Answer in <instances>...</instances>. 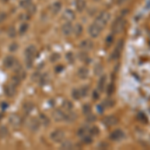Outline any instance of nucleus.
<instances>
[{
    "mask_svg": "<svg viewBox=\"0 0 150 150\" xmlns=\"http://www.w3.org/2000/svg\"><path fill=\"white\" fill-rule=\"evenodd\" d=\"M109 20H110V14L108 13V12H106V11H103L97 16V18L95 19L94 23L98 24L100 27L103 28L104 26L108 23V21H109Z\"/></svg>",
    "mask_w": 150,
    "mask_h": 150,
    "instance_id": "1",
    "label": "nucleus"
},
{
    "mask_svg": "<svg viewBox=\"0 0 150 150\" xmlns=\"http://www.w3.org/2000/svg\"><path fill=\"white\" fill-rule=\"evenodd\" d=\"M125 24H126V21H125V19H123L122 17L115 19V21L112 24V31L114 33H116V34L122 32L123 29L125 28Z\"/></svg>",
    "mask_w": 150,
    "mask_h": 150,
    "instance_id": "2",
    "label": "nucleus"
},
{
    "mask_svg": "<svg viewBox=\"0 0 150 150\" xmlns=\"http://www.w3.org/2000/svg\"><path fill=\"white\" fill-rule=\"evenodd\" d=\"M35 53H36V48L33 45H30L26 48V51H25V56H26V61H27V65L30 66L33 62V59H34L35 56Z\"/></svg>",
    "mask_w": 150,
    "mask_h": 150,
    "instance_id": "3",
    "label": "nucleus"
},
{
    "mask_svg": "<svg viewBox=\"0 0 150 150\" xmlns=\"http://www.w3.org/2000/svg\"><path fill=\"white\" fill-rule=\"evenodd\" d=\"M50 137H51V139L54 142L60 143V142L63 141L65 138V132H64V130H62V129H56L51 133Z\"/></svg>",
    "mask_w": 150,
    "mask_h": 150,
    "instance_id": "4",
    "label": "nucleus"
},
{
    "mask_svg": "<svg viewBox=\"0 0 150 150\" xmlns=\"http://www.w3.org/2000/svg\"><path fill=\"white\" fill-rule=\"evenodd\" d=\"M101 31H102V27H100V26L96 23H92L88 28L89 34H90L91 37H93V38L98 37V36L101 34Z\"/></svg>",
    "mask_w": 150,
    "mask_h": 150,
    "instance_id": "5",
    "label": "nucleus"
},
{
    "mask_svg": "<svg viewBox=\"0 0 150 150\" xmlns=\"http://www.w3.org/2000/svg\"><path fill=\"white\" fill-rule=\"evenodd\" d=\"M9 123L12 127L14 128H19L22 125V119L21 117L17 114H11L9 117Z\"/></svg>",
    "mask_w": 150,
    "mask_h": 150,
    "instance_id": "6",
    "label": "nucleus"
},
{
    "mask_svg": "<svg viewBox=\"0 0 150 150\" xmlns=\"http://www.w3.org/2000/svg\"><path fill=\"white\" fill-rule=\"evenodd\" d=\"M124 137H125V134L121 129H115L114 131H112L110 134V139L112 140V141H116V142L121 141V140L124 139Z\"/></svg>",
    "mask_w": 150,
    "mask_h": 150,
    "instance_id": "7",
    "label": "nucleus"
},
{
    "mask_svg": "<svg viewBox=\"0 0 150 150\" xmlns=\"http://www.w3.org/2000/svg\"><path fill=\"white\" fill-rule=\"evenodd\" d=\"M123 40H120L119 42H118V44H117V46H116V48L114 49V51L112 52V54H111V56L110 58L112 60H117L118 58L120 57V54H121V50H122V48H123Z\"/></svg>",
    "mask_w": 150,
    "mask_h": 150,
    "instance_id": "8",
    "label": "nucleus"
},
{
    "mask_svg": "<svg viewBox=\"0 0 150 150\" xmlns=\"http://www.w3.org/2000/svg\"><path fill=\"white\" fill-rule=\"evenodd\" d=\"M103 123L107 127L114 126V125H116L118 123V119H117V117L114 115H108L103 119Z\"/></svg>",
    "mask_w": 150,
    "mask_h": 150,
    "instance_id": "9",
    "label": "nucleus"
},
{
    "mask_svg": "<svg viewBox=\"0 0 150 150\" xmlns=\"http://www.w3.org/2000/svg\"><path fill=\"white\" fill-rule=\"evenodd\" d=\"M62 18L64 19L65 21H67V22H70V21L74 20L75 19V13L73 10H71V9H66L63 14H62Z\"/></svg>",
    "mask_w": 150,
    "mask_h": 150,
    "instance_id": "10",
    "label": "nucleus"
},
{
    "mask_svg": "<svg viewBox=\"0 0 150 150\" xmlns=\"http://www.w3.org/2000/svg\"><path fill=\"white\" fill-rule=\"evenodd\" d=\"M61 30H62V33H63L64 35L68 36V35H70L74 31V27L72 26V24L70 23V22H66L65 24L62 25Z\"/></svg>",
    "mask_w": 150,
    "mask_h": 150,
    "instance_id": "11",
    "label": "nucleus"
},
{
    "mask_svg": "<svg viewBox=\"0 0 150 150\" xmlns=\"http://www.w3.org/2000/svg\"><path fill=\"white\" fill-rule=\"evenodd\" d=\"M4 91H5V94L7 96H13L16 93V85H14L13 83L7 84L4 87Z\"/></svg>",
    "mask_w": 150,
    "mask_h": 150,
    "instance_id": "12",
    "label": "nucleus"
},
{
    "mask_svg": "<svg viewBox=\"0 0 150 150\" xmlns=\"http://www.w3.org/2000/svg\"><path fill=\"white\" fill-rule=\"evenodd\" d=\"M53 117L56 121H62V120H66V114L62 110H56L53 112Z\"/></svg>",
    "mask_w": 150,
    "mask_h": 150,
    "instance_id": "13",
    "label": "nucleus"
},
{
    "mask_svg": "<svg viewBox=\"0 0 150 150\" xmlns=\"http://www.w3.org/2000/svg\"><path fill=\"white\" fill-rule=\"evenodd\" d=\"M79 46L83 50H90L93 48V42L89 39H86V40L82 41L80 44H79Z\"/></svg>",
    "mask_w": 150,
    "mask_h": 150,
    "instance_id": "14",
    "label": "nucleus"
},
{
    "mask_svg": "<svg viewBox=\"0 0 150 150\" xmlns=\"http://www.w3.org/2000/svg\"><path fill=\"white\" fill-rule=\"evenodd\" d=\"M28 126L32 131H36L40 126V122L38 121L37 119H35V118H32V119H30V121H29Z\"/></svg>",
    "mask_w": 150,
    "mask_h": 150,
    "instance_id": "15",
    "label": "nucleus"
},
{
    "mask_svg": "<svg viewBox=\"0 0 150 150\" xmlns=\"http://www.w3.org/2000/svg\"><path fill=\"white\" fill-rule=\"evenodd\" d=\"M89 75V70L85 68V67H81L78 70V76L80 77L81 79H86Z\"/></svg>",
    "mask_w": 150,
    "mask_h": 150,
    "instance_id": "16",
    "label": "nucleus"
},
{
    "mask_svg": "<svg viewBox=\"0 0 150 150\" xmlns=\"http://www.w3.org/2000/svg\"><path fill=\"white\" fill-rule=\"evenodd\" d=\"M106 81H107L106 75H102L98 82V89L100 91H104V88H105V85H106Z\"/></svg>",
    "mask_w": 150,
    "mask_h": 150,
    "instance_id": "17",
    "label": "nucleus"
},
{
    "mask_svg": "<svg viewBox=\"0 0 150 150\" xmlns=\"http://www.w3.org/2000/svg\"><path fill=\"white\" fill-rule=\"evenodd\" d=\"M14 64H15V58L12 57V56L6 57L5 61H4V65H5V67H7V68H11Z\"/></svg>",
    "mask_w": 150,
    "mask_h": 150,
    "instance_id": "18",
    "label": "nucleus"
},
{
    "mask_svg": "<svg viewBox=\"0 0 150 150\" xmlns=\"http://www.w3.org/2000/svg\"><path fill=\"white\" fill-rule=\"evenodd\" d=\"M75 5H76V8L78 11H83L86 7V2L85 0H76Z\"/></svg>",
    "mask_w": 150,
    "mask_h": 150,
    "instance_id": "19",
    "label": "nucleus"
},
{
    "mask_svg": "<svg viewBox=\"0 0 150 150\" xmlns=\"http://www.w3.org/2000/svg\"><path fill=\"white\" fill-rule=\"evenodd\" d=\"M61 10V3L60 2H55L51 5V12L53 14H57Z\"/></svg>",
    "mask_w": 150,
    "mask_h": 150,
    "instance_id": "20",
    "label": "nucleus"
},
{
    "mask_svg": "<svg viewBox=\"0 0 150 150\" xmlns=\"http://www.w3.org/2000/svg\"><path fill=\"white\" fill-rule=\"evenodd\" d=\"M62 107H63V109L65 111H71L73 109V104L68 100H65L64 102L62 103Z\"/></svg>",
    "mask_w": 150,
    "mask_h": 150,
    "instance_id": "21",
    "label": "nucleus"
},
{
    "mask_svg": "<svg viewBox=\"0 0 150 150\" xmlns=\"http://www.w3.org/2000/svg\"><path fill=\"white\" fill-rule=\"evenodd\" d=\"M39 122H40V124H42V125H48L49 124V119H48V117H46L44 114H40L39 116Z\"/></svg>",
    "mask_w": 150,
    "mask_h": 150,
    "instance_id": "22",
    "label": "nucleus"
},
{
    "mask_svg": "<svg viewBox=\"0 0 150 150\" xmlns=\"http://www.w3.org/2000/svg\"><path fill=\"white\" fill-rule=\"evenodd\" d=\"M88 132H89V128L86 126H83L78 130V135L81 137H83V136H85V135H87Z\"/></svg>",
    "mask_w": 150,
    "mask_h": 150,
    "instance_id": "23",
    "label": "nucleus"
},
{
    "mask_svg": "<svg viewBox=\"0 0 150 150\" xmlns=\"http://www.w3.org/2000/svg\"><path fill=\"white\" fill-rule=\"evenodd\" d=\"M72 96H73V98L76 99V100L80 99L82 97V95L80 93V90H79V89H74V90L72 91Z\"/></svg>",
    "mask_w": 150,
    "mask_h": 150,
    "instance_id": "24",
    "label": "nucleus"
},
{
    "mask_svg": "<svg viewBox=\"0 0 150 150\" xmlns=\"http://www.w3.org/2000/svg\"><path fill=\"white\" fill-rule=\"evenodd\" d=\"M61 147L64 149H72L73 148V144H72L70 141H64L63 143H62Z\"/></svg>",
    "mask_w": 150,
    "mask_h": 150,
    "instance_id": "25",
    "label": "nucleus"
},
{
    "mask_svg": "<svg viewBox=\"0 0 150 150\" xmlns=\"http://www.w3.org/2000/svg\"><path fill=\"white\" fill-rule=\"evenodd\" d=\"M102 71H103V66L101 64H96V66H95V70H94V72H95V74H101L102 73Z\"/></svg>",
    "mask_w": 150,
    "mask_h": 150,
    "instance_id": "26",
    "label": "nucleus"
},
{
    "mask_svg": "<svg viewBox=\"0 0 150 150\" xmlns=\"http://www.w3.org/2000/svg\"><path fill=\"white\" fill-rule=\"evenodd\" d=\"M79 90H80V93H81L82 97H84V96H86V95H87V93H88L89 87H88V86H84V87H82V88L79 89Z\"/></svg>",
    "mask_w": 150,
    "mask_h": 150,
    "instance_id": "27",
    "label": "nucleus"
},
{
    "mask_svg": "<svg viewBox=\"0 0 150 150\" xmlns=\"http://www.w3.org/2000/svg\"><path fill=\"white\" fill-rule=\"evenodd\" d=\"M89 133H90L91 135H98V134H99V129H98V127L94 126V127L89 128Z\"/></svg>",
    "mask_w": 150,
    "mask_h": 150,
    "instance_id": "28",
    "label": "nucleus"
},
{
    "mask_svg": "<svg viewBox=\"0 0 150 150\" xmlns=\"http://www.w3.org/2000/svg\"><path fill=\"white\" fill-rule=\"evenodd\" d=\"M83 142L85 144H90L92 143V137L91 136H88V135H85L83 136Z\"/></svg>",
    "mask_w": 150,
    "mask_h": 150,
    "instance_id": "29",
    "label": "nucleus"
},
{
    "mask_svg": "<svg viewBox=\"0 0 150 150\" xmlns=\"http://www.w3.org/2000/svg\"><path fill=\"white\" fill-rule=\"evenodd\" d=\"M114 90H115L114 84H113V83L109 84V85H108V88H107V93H108V95H111V94L114 92Z\"/></svg>",
    "mask_w": 150,
    "mask_h": 150,
    "instance_id": "30",
    "label": "nucleus"
},
{
    "mask_svg": "<svg viewBox=\"0 0 150 150\" xmlns=\"http://www.w3.org/2000/svg\"><path fill=\"white\" fill-rule=\"evenodd\" d=\"M28 29V24L27 23H23L22 25L20 26V34H23L27 31Z\"/></svg>",
    "mask_w": 150,
    "mask_h": 150,
    "instance_id": "31",
    "label": "nucleus"
},
{
    "mask_svg": "<svg viewBox=\"0 0 150 150\" xmlns=\"http://www.w3.org/2000/svg\"><path fill=\"white\" fill-rule=\"evenodd\" d=\"M83 112L85 113V114H90L91 113V107H90V105H88V104H86V105H84L83 106Z\"/></svg>",
    "mask_w": 150,
    "mask_h": 150,
    "instance_id": "32",
    "label": "nucleus"
},
{
    "mask_svg": "<svg viewBox=\"0 0 150 150\" xmlns=\"http://www.w3.org/2000/svg\"><path fill=\"white\" fill-rule=\"evenodd\" d=\"M8 134V130L6 129V127H0V136L4 137Z\"/></svg>",
    "mask_w": 150,
    "mask_h": 150,
    "instance_id": "33",
    "label": "nucleus"
},
{
    "mask_svg": "<svg viewBox=\"0 0 150 150\" xmlns=\"http://www.w3.org/2000/svg\"><path fill=\"white\" fill-rule=\"evenodd\" d=\"M103 105H104V107H105V106L111 107L112 105H114V102H113V100H106V101H104Z\"/></svg>",
    "mask_w": 150,
    "mask_h": 150,
    "instance_id": "34",
    "label": "nucleus"
},
{
    "mask_svg": "<svg viewBox=\"0 0 150 150\" xmlns=\"http://www.w3.org/2000/svg\"><path fill=\"white\" fill-rule=\"evenodd\" d=\"M67 59H68V61L70 62V63H72V62H73V55H72L71 52L67 53Z\"/></svg>",
    "mask_w": 150,
    "mask_h": 150,
    "instance_id": "35",
    "label": "nucleus"
},
{
    "mask_svg": "<svg viewBox=\"0 0 150 150\" xmlns=\"http://www.w3.org/2000/svg\"><path fill=\"white\" fill-rule=\"evenodd\" d=\"M81 32H82V26L78 24V25H76V34L79 35Z\"/></svg>",
    "mask_w": 150,
    "mask_h": 150,
    "instance_id": "36",
    "label": "nucleus"
},
{
    "mask_svg": "<svg viewBox=\"0 0 150 150\" xmlns=\"http://www.w3.org/2000/svg\"><path fill=\"white\" fill-rule=\"evenodd\" d=\"M5 18H6V14L3 13V12H0V23L5 20Z\"/></svg>",
    "mask_w": 150,
    "mask_h": 150,
    "instance_id": "37",
    "label": "nucleus"
},
{
    "mask_svg": "<svg viewBox=\"0 0 150 150\" xmlns=\"http://www.w3.org/2000/svg\"><path fill=\"white\" fill-rule=\"evenodd\" d=\"M96 118L94 117V115H90V116H88L87 115V121H94Z\"/></svg>",
    "mask_w": 150,
    "mask_h": 150,
    "instance_id": "38",
    "label": "nucleus"
},
{
    "mask_svg": "<svg viewBox=\"0 0 150 150\" xmlns=\"http://www.w3.org/2000/svg\"><path fill=\"white\" fill-rule=\"evenodd\" d=\"M126 1H128V0H117V4L118 5H121V4L125 3Z\"/></svg>",
    "mask_w": 150,
    "mask_h": 150,
    "instance_id": "39",
    "label": "nucleus"
},
{
    "mask_svg": "<svg viewBox=\"0 0 150 150\" xmlns=\"http://www.w3.org/2000/svg\"><path fill=\"white\" fill-rule=\"evenodd\" d=\"M111 41H113L112 36H108V38H107V43H108V44H109V43L111 42Z\"/></svg>",
    "mask_w": 150,
    "mask_h": 150,
    "instance_id": "40",
    "label": "nucleus"
},
{
    "mask_svg": "<svg viewBox=\"0 0 150 150\" xmlns=\"http://www.w3.org/2000/svg\"><path fill=\"white\" fill-rule=\"evenodd\" d=\"M96 93H97V92H96V91H94V98L97 99L98 98V94H96Z\"/></svg>",
    "mask_w": 150,
    "mask_h": 150,
    "instance_id": "41",
    "label": "nucleus"
},
{
    "mask_svg": "<svg viewBox=\"0 0 150 150\" xmlns=\"http://www.w3.org/2000/svg\"><path fill=\"white\" fill-rule=\"evenodd\" d=\"M61 68H63V66H59V67H58L57 71H58V72H60V71H61V70H62Z\"/></svg>",
    "mask_w": 150,
    "mask_h": 150,
    "instance_id": "42",
    "label": "nucleus"
},
{
    "mask_svg": "<svg viewBox=\"0 0 150 150\" xmlns=\"http://www.w3.org/2000/svg\"><path fill=\"white\" fill-rule=\"evenodd\" d=\"M94 1H99V0H94Z\"/></svg>",
    "mask_w": 150,
    "mask_h": 150,
    "instance_id": "43",
    "label": "nucleus"
}]
</instances>
